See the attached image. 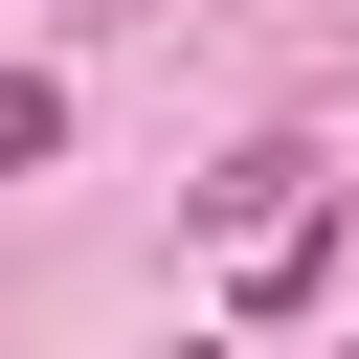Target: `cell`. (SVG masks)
I'll return each instance as SVG.
<instances>
[{
  "label": "cell",
  "mask_w": 359,
  "mask_h": 359,
  "mask_svg": "<svg viewBox=\"0 0 359 359\" xmlns=\"http://www.w3.org/2000/svg\"><path fill=\"white\" fill-rule=\"evenodd\" d=\"M45 157H67V90H45V67H0V180H45Z\"/></svg>",
  "instance_id": "cell-1"
}]
</instances>
